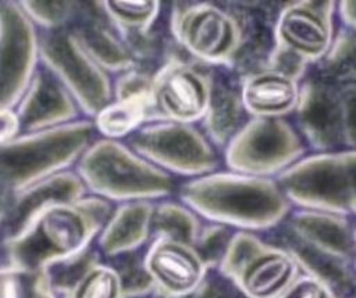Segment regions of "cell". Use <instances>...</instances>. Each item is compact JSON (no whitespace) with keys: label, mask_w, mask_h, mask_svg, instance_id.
<instances>
[{"label":"cell","mask_w":356,"mask_h":298,"mask_svg":"<svg viewBox=\"0 0 356 298\" xmlns=\"http://www.w3.org/2000/svg\"><path fill=\"white\" fill-rule=\"evenodd\" d=\"M72 29L86 53L110 75L139 65L122 33L106 17L100 1L85 3Z\"/></svg>","instance_id":"cell-18"},{"label":"cell","mask_w":356,"mask_h":298,"mask_svg":"<svg viewBox=\"0 0 356 298\" xmlns=\"http://www.w3.org/2000/svg\"><path fill=\"white\" fill-rule=\"evenodd\" d=\"M216 270L246 298H280L302 274L285 248L252 231L234 234Z\"/></svg>","instance_id":"cell-8"},{"label":"cell","mask_w":356,"mask_h":298,"mask_svg":"<svg viewBox=\"0 0 356 298\" xmlns=\"http://www.w3.org/2000/svg\"><path fill=\"white\" fill-rule=\"evenodd\" d=\"M21 132L14 109H0V142L8 141Z\"/></svg>","instance_id":"cell-32"},{"label":"cell","mask_w":356,"mask_h":298,"mask_svg":"<svg viewBox=\"0 0 356 298\" xmlns=\"http://www.w3.org/2000/svg\"><path fill=\"white\" fill-rule=\"evenodd\" d=\"M40 31L18 1H0V109H14L39 61Z\"/></svg>","instance_id":"cell-13"},{"label":"cell","mask_w":356,"mask_h":298,"mask_svg":"<svg viewBox=\"0 0 356 298\" xmlns=\"http://www.w3.org/2000/svg\"><path fill=\"white\" fill-rule=\"evenodd\" d=\"M111 212L99 196L58 201L42 207L10 240L17 265L44 267L46 262L81 253Z\"/></svg>","instance_id":"cell-3"},{"label":"cell","mask_w":356,"mask_h":298,"mask_svg":"<svg viewBox=\"0 0 356 298\" xmlns=\"http://www.w3.org/2000/svg\"><path fill=\"white\" fill-rule=\"evenodd\" d=\"M355 238H356V219H355ZM355 263H356V259H355Z\"/></svg>","instance_id":"cell-36"},{"label":"cell","mask_w":356,"mask_h":298,"mask_svg":"<svg viewBox=\"0 0 356 298\" xmlns=\"http://www.w3.org/2000/svg\"><path fill=\"white\" fill-rule=\"evenodd\" d=\"M39 61L65 86L82 117L92 120L113 100L114 77L86 53L72 26L40 31Z\"/></svg>","instance_id":"cell-9"},{"label":"cell","mask_w":356,"mask_h":298,"mask_svg":"<svg viewBox=\"0 0 356 298\" xmlns=\"http://www.w3.org/2000/svg\"><path fill=\"white\" fill-rule=\"evenodd\" d=\"M349 298H356V291H355V292H353V294H352Z\"/></svg>","instance_id":"cell-37"},{"label":"cell","mask_w":356,"mask_h":298,"mask_svg":"<svg viewBox=\"0 0 356 298\" xmlns=\"http://www.w3.org/2000/svg\"><path fill=\"white\" fill-rule=\"evenodd\" d=\"M275 181L292 207L350 217V175L343 150L309 152Z\"/></svg>","instance_id":"cell-11"},{"label":"cell","mask_w":356,"mask_h":298,"mask_svg":"<svg viewBox=\"0 0 356 298\" xmlns=\"http://www.w3.org/2000/svg\"><path fill=\"white\" fill-rule=\"evenodd\" d=\"M24 13L39 31H56L72 26L81 17V1H18Z\"/></svg>","instance_id":"cell-27"},{"label":"cell","mask_w":356,"mask_h":298,"mask_svg":"<svg viewBox=\"0 0 356 298\" xmlns=\"http://www.w3.org/2000/svg\"><path fill=\"white\" fill-rule=\"evenodd\" d=\"M154 202H124L106 220L100 230L99 246L110 256L128 253L152 238V219Z\"/></svg>","instance_id":"cell-21"},{"label":"cell","mask_w":356,"mask_h":298,"mask_svg":"<svg viewBox=\"0 0 356 298\" xmlns=\"http://www.w3.org/2000/svg\"><path fill=\"white\" fill-rule=\"evenodd\" d=\"M312 70L335 84L356 82V32L338 24L328 53Z\"/></svg>","instance_id":"cell-25"},{"label":"cell","mask_w":356,"mask_h":298,"mask_svg":"<svg viewBox=\"0 0 356 298\" xmlns=\"http://www.w3.org/2000/svg\"><path fill=\"white\" fill-rule=\"evenodd\" d=\"M70 298H122L121 276L110 266L93 265L75 283Z\"/></svg>","instance_id":"cell-28"},{"label":"cell","mask_w":356,"mask_h":298,"mask_svg":"<svg viewBox=\"0 0 356 298\" xmlns=\"http://www.w3.org/2000/svg\"><path fill=\"white\" fill-rule=\"evenodd\" d=\"M0 298H51L46 267L14 265L0 270Z\"/></svg>","instance_id":"cell-26"},{"label":"cell","mask_w":356,"mask_h":298,"mask_svg":"<svg viewBox=\"0 0 356 298\" xmlns=\"http://www.w3.org/2000/svg\"><path fill=\"white\" fill-rule=\"evenodd\" d=\"M289 121L309 152L345 150L339 85L312 68L300 82V95Z\"/></svg>","instance_id":"cell-15"},{"label":"cell","mask_w":356,"mask_h":298,"mask_svg":"<svg viewBox=\"0 0 356 298\" xmlns=\"http://www.w3.org/2000/svg\"><path fill=\"white\" fill-rule=\"evenodd\" d=\"M149 121H152V100L147 97L113 99L92 118L95 132L114 141L127 139Z\"/></svg>","instance_id":"cell-22"},{"label":"cell","mask_w":356,"mask_h":298,"mask_svg":"<svg viewBox=\"0 0 356 298\" xmlns=\"http://www.w3.org/2000/svg\"><path fill=\"white\" fill-rule=\"evenodd\" d=\"M177 196L204 221L259 234L277 228L293 209L275 178L225 167L185 180L177 187Z\"/></svg>","instance_id":"cell-1"},{"label":"cell","mask_w":356,"mask_h":298,"mask_svg":"<svg viewBox=\"0 0 356 298\" xmlns=\"http://www.w3.org/2000/svg\"><path fill=\"white\" fill-rule=\"evenodd\" d=\"M3 209H4V199H3V194L0 191V214L3 213Z\"/></svg>","instance_id":"cell-35"},{"label":"cell","mask_w":356,"mask_h":298,"mask_svg":"<svg viewBox=\"0 0 356 298\" xmlns=\"http://www.w3.org/2000/svg\"><path fill=\"white\" fill-rule=\"evenodd\" d=\"M14 111L21 132L49 130L82 118L74 97L42 64L15 104Z\"/></svg>","instance_id":"cell-17"},{"label":"cell","mask_w":356,"mask_h":298,"mask_svg":"<svg viewBox=\"0 0 356 298\" xmlns=\"http://www.w3.org/2000/svg\"><path fill=\"white\" fill-rule=\"evenodd\" d=\"M214 85L209 109L199 127L222 155L232 138L242 130L250 116L242 103L239 81L227 77L228 68H213Z\"/></svg>","instance_id":"cell-20"},{"label":"cell","mask_w":356,"mask_h":298,"mask_svg":"<svg viewBox=\"0 0 356 298\" xmlns=\"http://www.w3.org/2000/svg\"><path fill=\"white\" fill-rule=\"evenodd\" d=\"M127 145L172 177L191 180L224 167L222 155L199 124L150 121L129 135Z\"/></svg>","instance_id":"cell-7"},{"label":"cell","mask_w":356,"mask_h":298,"mask_svg":"<svg viewBox=\"0 0 356 298\" xmlns=\"http://www.w3.org/2000/svg\"><path fill=\"white\" fill-rule=\"evenodd\" d=\"M280 298H341L320 280L300 274Z\"/></svg>","instance_id":"cell-31"},{"label":"cell","mask_w":356,"mask_h":298,"mask_svg":"<svg viewBox=\"0 0 356 298\" xmlns=\"http://www.w3.org/2000/svg\"><path fill=\"white\" fill-rule=\"evenodd\" d=\"M263 235L285 248L303 274L320 280L341 298L356 291L355 219L293 207L277 228Z\"/></svg>","instance_id":"cell-2"},{"label":"cell","mask_w":356,"mask_h":298,"mask_svg":"<svg viewBox=\"0 0 356 298\" xmlns=\"http://www.w3.org/2000/svg\"><path fill=\"white\" fill-rule=\"evenodd\" d=\"M204 220L182 201H161L154 203L152 238L168 237L195 245Z\"/></svg>","instance_id":"cell-23"},{"label":"cell","mask_w":356,"mask_h":298,"mask_svg":"<svg viewBox=\"0 0 356 298\" xmlns=\"http://www.w3.org/2000/svg\"><path fill=\"white\" fill-rule=\"evenodd\" d=\"M100 4L122 36L150 32L161 13V3L153 0H107Z\"/></svg>","instance_id":"cell-24"},{"label":"cell","mask_w":356,"mask_h":298,"mask_svg":"<svg viewBox=\"0 0 356 298\" xmlns=\"http://www.w3.org/2000/svg\"><path fill=\"white\" fill-rule=\"evenodd\" d=\"M300 82L267 65L239 75V91L246 113L250 117L289 118L299 100Z\"/></svg>","instance_id":"cell-19"},{"label":"cell","mask_w":356,"mask_h":298,"mask_svg":"<svg viewBox=\"0 0 356 298\" xmlns=\"http://www.w3.org/2000/svg\"><path fill=\"white\" fill-rule=\"evenodd\" d=\"M153 287L167 298H188L196 292L210 269L195 245L154 237L143 256Z\"/></svg>","instance_id":"cell-16"},{"label":"cell","mask_w":356,"mask_h":298,"mask_svg":"<svg viewBox=\"0 0 356 298\" xmlns=\"http://www.w3.org/2000/svg\"><path fill=\"white\" fill-rule=\"evenodd\" d=\"M338 24L356 32V0L337 1Z\"/></svg>","instance_id":"cell-33"},{"label":"cell","mask_w":356,"mask_h":298,"mask_svg":"<svg viewBox=\"0 0 356 298\" xmlns=\"http://www.w3.org/2000/svg\"><path fill=\"white\" fill-rule=\"evenodd\" d=\"M345 150H356V82L338 84Z\"/></svg>","instance_id":"cell-30"},{"label":"cell","mask_w":356,"mask_h":298,"mask_svg":"<svg viewBox=\"0 0 356 298\" xmlns=\"http://www.w3.org/2000/svg\"><path fill=\"white\" fill-rule=\"evenodd\" d=\"M350 175V217L356 219V150H343Z\"/></svg>","instance_id":"cell-34"},{"label":"cell","mask_w":356,"mask_h":298,"mask_svg":"<svg viewBox=\"0 0 356 298\" xmlns=\"http://www.w3.org/2000/svg\"><path fill=\"white\" fill-rule=\"evenodd\" d=\"M213 85V68L171 56L153 72L152 121L199 124L209 109Z\"/></svg>","instance_id":"cell-12"},{"label":"cell","mask_w":356,"mask_h":298,"mask_svg":"<svg viewBox=\"0 0 356 298\" xmlns=\"http://www.w3.org/2000/svg\"><path fill=\"white\" fill-rule=\"evenodd\" d=\"M309 153L289 118L250 117L222 152L225 168L275 178Z\"/></svg>","instance_id":"cell-10"},{"label":"cell","mask_w":356,"mask_h":298,"mask_svg":"<svg viewBox=\"0 0 356 298\" xmlns=\"http://www.w3.org/2000/svg\"><path fill=\"white\" fill-rule=\"evenodd\" d=\"M337 28V1H289L274 19L273 45L313 67L328 53Z\"/></svg>","instance_id":"cell-14"},{"label":"cell","mask_w":356,"mask_h":298,"mask_svg":"<svg viewBox=\"0 0 356 298\" xmlns=\"http://www.w3.org/2000/svg\"><path fill=\"white\" fill-rule=\"evenodd\" d=\"M95 134L89 118L65 125L19 132L0 142V187L22 191L79 159Z\"/></svg>","instance_id":"cell-5"},{"label":"cell","mask_w":356,"mask_h":298,"mask_svg":"<svg viewBox=\"0 0 356 298\" xmlns=\"http://www.w3.org/2000/svg\"><path fill=\"white\" fill-rule=\"evenodd\" d=\"M170 32L191 60L234 70L246 40V22L234 8L213 1L174 3Z\"/></svg>","instance_id":"cell-6"},{"label":"cell","mask_w":356,"mask_h":298,"mask_svg":"<svg viewBox=\"0 0 356 298\" xmlns=\"http://www.w3.org/2000/svg\"><path fill=\"white\" fill-rule=\"evenodd\" d=\"M235 233L236 230L224 224L203 223L195 248L210 270H216L220 266Z\"/></svg>","instance_id":"cell-29"},{"label":"cell","mask_w":356,"mask_h":298,"mask_svg":"<svg viewBox=\"0 0 356 298\" xmlns=\"http://www.w3.org/2000/svg\"><path fill=\"white\" fill-rule=\"evenodd\" d=\"M83 187L106 201L154 202L177 192L175 178L163 171L127 143L95 139L76 164Z\"/></svg>","instance_id":"cell-4"}]
</instances>
